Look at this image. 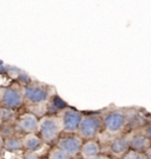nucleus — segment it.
Wrapping results in <instances>:
<instances>
[{
    "instance_id": "9b49d317",
    "label": "nucleus",
    "mask_w": 151,
    "mask_h": 159,
    "mask_svg": "<svg viewBox=\"0 0 151 159\" xmlns=\"http://www.w3.org/2000/svg\"><path fill=\"white\" fill-rule=\"evenodd\" d=\"M40 145H41V140L37 136H34V134H28L24 139V146L27 150H30V151L38 150L40 148Z\"/></svg>"
},
{
    "instance_id": "f257e3e1",
    "label": "nucleus",
    "mask_w": 151,
    "mask_h": 159,
    "mask_svg": "<svg viewBox=\"0 0 151 159\" xmlns=\"http://www.w3.org/2000/svg\"><path fill=\"white\" fill-rule=\"evenodd\" d=\"M101 121L96 117H85L82 118L79 124V132L84 138H92L99 130Z\"/></svg>"
},
{
    "instance_id": "a211bd4d",
    "label": "nucleus",
    "mask_w": 151,
    "mask_h": 159,
    "mask_svg": "<svg viewBox=\"0 0 151 159\" xmlns=\"http://www.w3.org/2000/svg\"><path fill=\"white\" fill-rule=\"evenodd\" d=\"M136 159H145L143 156H140V154H137V157H136Z\"/></svg>"
},
{
    "instance_id": "0eeeda50",
    "label": "nucleus",
    "mask_w": 151,
    "mask_h": 159,
    "mask_svg": "<svg viewBox=\"0 0 151 159\" xmlns=\"http://www.w3.org/2000/svg\"><path fill=\"white\" fill-rule=\"evenodd\" d=\"M25 98L28 102H44L47 97V93L45 90L40 89V87H26L25 89V93H24Z\"/></svg>"
},
{
    "instance_id": "dca6fc26",
    "label": "nucleus",
    "mask_w": 151,
    "mask_h": 159,
    "mask_svg": "<svg viewBox=\"0 0 151 159\" xmlns=\"http://www.w3.org/2000/svg\"><path fill=\"white\" fill-rule=\"evenodd\" d=\"M25 159H38V157L35 154H28V156H26Z\"/></svg>"
},
{
    "instance_id": "9d476101",
    "label": "nucleus",
    "mask_w": 151,
    "mask_h": 159,
    "mask_svg": "<svg viewBox=\"0 0 151 159\" xmlns=\"http://www.w3.org/2000/svg\"><path fill=\"white\" fill-rule=\"evenodd\" d=\"M98 153H99V146H98V144L95 142L86 143L84 146L82 148V154H83V157H85L86 159L96 157V156H98Z\"/></svg>"
},
{
    "instance_id": "20e7f679",
    "label": "nucleus",
    "mask_w": 151,
    "mask_h": 159,
    "mask_svg": "<svg viewBox=\"0 0 151 159\" xmlns=\"http://www.w3.org/2000/svg\"><path fill=\"white\" fill-rule=\"evenodd\" d=\"M104 124L109 132L115 133L123 129L124 124H125V117L122 113L113 112V113L107 114L104 118Z\"/></svg>"
},
{
    "instance_id": "6ab92c4d",
    "label": "nucleus",
    "mask_w": 151,
    "mask_h": 159,
    "mask_svg": "<svg viewBox=\"0 0 151 159\" xmlns=\"http://www.w3.org/2000/svg\"><path fill=\"white\" fill-rule=\"evenodd\" d=\"M2 144H4V142H2V138H1V136H0V148L2 146Z\"/></svg>"
},
{
    "instance_id": "6e6552de",
    "label": "nucleus",
    "mask_w": 151,
    "mask_h": 159,
    "mask_svg": "<svg viewBox=\"0 0 151 159\" xmlns=\"http://www.w3.org/2000/svg\"><path fill=\"white\" fill-rule=\"evenodd\" d=\"M20 127L26 132H33L38 129V120L32 114H26L20 120Z\"/></svg>"
},
{
    "instance_id": "1a4fd4ad",
    "label": "nucleus",
    "mask_w": 151,
    "mask_h": 159,
    "mask_svg": "<svg viewBox=\"0 0 151 159\" xmlns=\"http://www.w3.org/2000/svg\"><path fill=\"white\" fill-rule=\"evenodd\" d=\"M129 148V142L125 138H118L116 140H113L111 144V151L112 153L120 156V154L125 153Z\"/></svg>"
},
{
    "instance_id": "aec40b11",
    "label": "nucleus",
    "mask_w": 151,
    "mask_h": 159,
    "mask_svg": "<svg viewBox=\"0 0 151 159\" xmlns=\"http://www.w3.org/2000/svg\"><path fill=\"white\" fill-rule=\"evenodd\" d=\"M0 159H2V158H0Z\"/></svg>"
},
{
    "instance_id": "2eb2a0df",
    "label": "nucleus",
    "mask_w": 151,
    "mask_h": 159,
    "mask_svg": "<svg viewBox=\"0 0 151 159\" xmlns=\"http://www.w3.org/2000/svg\"><path fill=\"white\" fill-rule=\"evenodd\" d=\"M136 157H137V153H136V152H130V153L125 157V159H136Z\"/></svg>"
},
{
    "instance_id": "4468645a",
    "label": "nucleus",
    "mask_w": 151,
    "mask_h": 159,
    "mask_svg": "<svg viewBox=\"0 0 151 159\" xmlns=\"http://www.w3.org/2000/svg\"><path fill=\"white\" fill-rule=\"evenodd\" d=\"M51 159H68V156H66L62 150H54L51 153Z\"/></svg>"
},
{
    "instance_id": "423d86ee",
    "label": "nucleus",
    "mask_w": 151,
    "mask_h": 159,
    "mask_svg": "<svg viewBox=\"0 0 151 159\" xmlns=\"http://www.w3.org/2000/svg\"><path fill=\"white\" fill-rule=\"evenodd\" d=\"M1 102L5 105L6 107H17L21 104L22 99L20 93L16 90H12V89H8V90H5L4 93H2V97H1Z\"/></svg>"
},
{
    "instance_id": "ddd939ff",
    "label": "nucleus",
    "mask_w": 151,
    "mask_h": 159,
    "mask_svg": "<svg viewBox=\"0 0 151 159\" xmlns=\"http://www.w3.org/2000/svg\"><path fill=\"white\" fill-rule=\"evenodd\" d=\"M5 146L7 150H10V151H18V150H20L22 146L21 142L19 140V139H14V138H12V139H8L7 142H6Z\"/></svg>"
},
{
    "instance_id": "f8f14e48",
    "label": "nucleus",
    "mask_w": 151,
    "mask_h": 159,
    "mask_svg": "<svg viewBox=\"0 0 151 159\" xmlns=\"http://www.w3.org/2000/svg\"><path fill=\"white\" fill-rule=\"evenodd\" d=\"M146 145H148V138H145V137L142 136V134L134 136L129 143V146H131L134 150H137V151L145 148Z\"/></svg>"
},
{
    "instance_id": "7ed1b4c3",
    "label": "nucleus",
    "mask_w": 151,
    "mask_h": 159,
    "mask_svg": "<svg viewBox=\"0 0 151 159\" xmlns=\"http://www.w3.org/2000/svg\"><path fill=\"white\" fill-rule=\"evenodd\" d=\"M82 121V114L74 110H66L63 116V127L66 131H76Z\"/></svg>"
},
{
    "instance_id": "39448f33",
    "label": "nucleus",
    "mask_w": 151,
    "mask_h": 159,
    "mask_svg": "<svg viewBox=\"0 0 151 159\" xmlns=\"http://www.w3.org/2000/svg\"><path fill=\"white\" fill-rule=\"evenodd\" d=\"M82 143L76 137L64 138L59 142V150H62L66 156H74L80 151Z\"/></svg>"
},
{
    "instance_id": "f3484780",
    "label": "nucleus",
    "mask_w": 151,
    "mask_h": 159,
    "mask_svg": "<svg viewBox=\"0 0 151 159\" xmlns=\"http://www.w3.org/2000/svg\"><path fill=\"white\" fill-rule=\"evenodd\" d=\"M90 159H105V158H103V157H99V156H96V157H92V158H90Z\"/></svg>"
},
{
    "instance_id": "f03ea898",
    "label": "nucleus",
    "mask_w": 151,
    "mask_h": 159,
    "mask_svg": "<svg viewBox=\"0 0 151 159\" xmlns=\"http://www.w3.org/2000/svg\"><path fill=\"white\" fill-rule=\"evenodd\" d=\"M41 136L46 142H51L57 137L59 132V124L54 118H45L39 125Z\"/></svg>"
}]
</instances>
